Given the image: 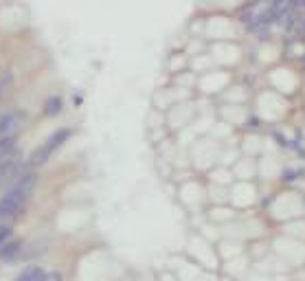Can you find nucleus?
<instances>
[{"label": "nucleus", "mask_w": 305, "mask_h": 281, "mask_svg": "<svg viewBox=\"0 0 305 281\" xmlns=\"http://www.w3.org/2000/svg\"><path fill=\"white\" fill-rule=\"evenodd\" d=\"M16 167H18V161H16L14 156L7 158V161H0V182L5 178H11L16 171Z\"/></svg>", "instance_id": "obj_10"}, {"label": "nucleus", "mask_w": 305, "mask_h": 281, "mask_svg": "<svg viewBox=\"0 0 305 281\" xmlns=\"http://www.w3.org/2000/svg\"><path fill=\"white\" fill-rule=\"evenodd\" d=\"M248 127H259V119L250 117V119H248Z\"/></svg>", "instance_id": "obj_15"}, {"label": "nucleus", "mask_w": 305, "mask_h": 281, "mask_svg": "<svg viewBox=\"0 0 305 281\" xmlns=\"http://www.w3.org/2000/svg\"><path fill=\"white\" fill-rule=\"evenodd\" d=\"M46 270L42 266H27L24 270H20L16 275L14 281H44Z\"/></svg>", "instance_id": "obj_4"}, {"label": "nucleus", "mask_w": 305, "mask_h": 281, "mask_svg": "<svg viewBox=\"0 0 305 281\" xmlns=\"http://www.w3.org/2000/svg\"><path fill=\"white\" fill-rule=\"evenodd\" d=\"M71 136H73V130H71V127H62V130H55L53 134H51L49 139H46L42 145H44V147L49 149L51 154H53L55 149H57V147H62V145L66 143V140L71 139Z\"/></svg>", "instance_id": "obj_3"}, {"label": "nucleus", "mask_w": 305, "mask_h": 281, "mask_svg": "<svg viewBox=\"0 0 305 281\" xmlns=\"http://www.w3.org/2000/svg\"><path fill=\"white\" fill-rule=\"evenodd\" d=\"M22 240H11L7 241L2 248H0V261H11V259H16L20 253H22Z\"/></svg>", "instance_id": "obj_5"}, {"label": "nucleus", "mask_w": 305, "mask_h": 281, "mask_svg": "<svg viewBox=\"0 0 305 281\" xmlns=\"http://www.w3.org/2000/svg\"><path fill=\"white\" fill-rule=\"evenodd\" d=\"M11 237H14V228L9 226V224H0V248L7 244V241H11Z\"/></svg>", "instance_id": "obj_11"}, {"label": "nucleus", "mask_w": 305, "mask_h": 281, "mask_svg": "<svg viewBox=\"0 0 305 281\" xmlns=\"http://www.w3.org/2000/svg\"><path fill=\"white\" fill-rule=\"evenodd\" d=\"M31 191L20 187L7 189L5 196H0V220H11L16 215H20V211L24 209V204L29 202Z\"/></svg>", "instance_id": "obj_1"}, {"label": "nucleus", "mask_w": 305, "mask_h": 281, "mask_svg": "<svg viewBox=\"0 0 305 281\" xmlns=\"http://www.w3.org/2000/svg\"><path fill=\"white\" fill-rule=\"evenodd\" d=\"M22 119H24V112H20V110H9V112L0 114V139L14 136L16 127L20 125Z\"/></svg>", "instance_id": "obj_2"}, {"label": "nucleus", "mask_w": 305, "mask_h": 281, "mask_svg": "<svg viewBox=\"0 0 305 281\" xmlns=\"http://www.w3.org/2000/svg\"><path fill=\"white\" fill-rule=\"evenodd\" d=\"M14 149H16V136L0 139V161H7V158H11Z\"/></svg>", "instance_id": "obj_9"}, {"label": "nucleus", "mask_w": 305, "mask_h": 281, "mask_svg": "<svg viewBox=\"0 0 305 281\" xmlns=\"http://www.w3.org/2000/svg\"><path fill=\"white\" fill-rule=\"evenodd\" d=\"M36 184H38V174H36V171H24L22 176H18V180L14 182V187L33 191V189H36Z\"/></svg>", "instance_id": "obj_8"}, {"label": "nucleus", "mask_w": 305, "mask_h": 281, "mask_svg": "<svg viewBox=\"0 0 305 281\" xmlns=\"http://www.w3.org/2000/svg\"><path fill=\"white\" fill-rule=\"evenodd\" d=\"M51 156H53V154H51L49 149L44 147V145H40V147H36L31 154H29L27 165L29 167H42V165H46V162H49Z\"/></svg>", "instance_id": "obj_6"}, {"label": "nucleus", "mask_w": 305, "mask_h": 281, "mask_svg": "<svg viewBox=\"0 0 305 281\" xmlns=\"http://www.w3.org/2000/svg\"><path fill=\"white\" fill-rule=\"evenodd\" d=\"M14 81V73L11 70H0V92H5Z\"/></svg>", "instance_id": "obj_12"}, {"label": "nucleus", "mask_w": 305, "mask_h": 281, "mask_svg": "<svg viewBox=\"0 0 305 281\" xmlns=\"http://www.w3.org/2000/svg\"><path fill=\"white\" fill-rule=\"evenodd\" d=\"M62 108H64V99L59 95H51L49 99H46V103H44V114L46 117H57L59 112H62Z\"/></svg>", "instance_id": "obj_7"}, {"label": "nucleus", "mask_w": 305, "mask_h": 281, "mask_svg": "<svg viewBox=\"0 0 305 281\" xmlns=\"http://www.w3.org/2000/svg\"><path fill=\"white\" fill-rule=\"evenodd\" d=\"M44 281H64V277L59 275V272H46Z\"/></svg>", "instance_id": "obj_13"}, {"label": "nucleus", "mask_w": 305, "mask_h": 281, "mask_svg": "<svg viewBox=\"0 0 305 281\" xmlns=\"http://www.w3.org/2000/svg\"><path fill=\"white\" fill-rule=\"evenodd\" d=\"M0 97H2V92H0Z\"/></svg>", "instance_id": "obj_16"}, {"label": "nucleus", "mask_w": 305, "mask_h": 281, "mask_svg": "<svg viewBox=\"0 0 305 281\" xmlns=\"http://www.w3.org/2000/svg\"><path fill=\"white\" fill-rule=\"evenodd\" d=\"M299 174V171L296 169H290V171H286V174H283V180H294V176Z\"/></svg>", "instance_id": "obj_14"}]
</instances>
